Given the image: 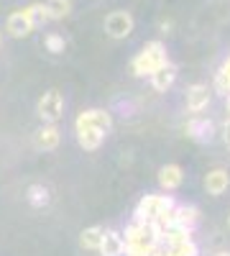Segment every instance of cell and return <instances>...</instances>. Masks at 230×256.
Masks as SVG:
<instances>
[{
    "label": "cell",
    "instance_id": "cell-2",
    "mask_svg": "<svg viewBox=\"0 0 230 256\" xmlns=\"http://www.w3.org/2000/svg\"><path fill=\"white\" fill-rule=\"evenodd\" d=\"M172 205H174L172 198H166V195H146V198H141V202L136 208V223H154L159 212H164Z\"/></svg>",
    "mask_w": 230,
    "mask_h": 256
},
{
    "label": "cell",
    "instance_id": "cell-24",
    "mask_svg": "<svg viewBox=\"0 0 230 256\" xmlns=\"http://www.w3.org/2000/svg\"><path fill=\"white\" fill-rule=\"evenodd\" d=\"M169 28H172L169 20H161V31H164V34H169Z\"/></svg>",
    "mask_w": 230,
    "mask_h": 256
},
{
    "label": "cell",
    "instance_id": "cell-16",
    "mask_svg": "<svg viewBox=\"0 0 230 256\" xmlns=\"http://www.w3.org/2000/svg\"><path fill=\"white\" fill-rule=\"evenodd\" d=\"M102 233H105V228H100V226L85 228V230H82V236H79V246L87 248V251H97L100 244H102Z\"/></svg>",
    "mask_w": 230,
    "mask_h": 256
},
{
    "label": "cell",
    "instance_id": "cell-23",
    "mask_svg": "<svg viewBox=\"0 0 230 256\" xmlns=\"http://www.w3.org/2000/svg\"><path fill=\"white\" fill-rule=\"evenodd\" d=\"M223 141H225V146L230 148V118H228L225 126H223Z\"/></svg>",
    "mask_w": 230,
    "mask_h": 256
},
{
    "label": "cell",
    "instance_id": "cell-27",
    "mask_svg": "<svg viewBox=\"0 0 230 256\" xmlns=\"http://www.w3.org/2000/svg\"><path fill=\"white\" fill-rule=\"evenodd\" d=\"M228 226H230V220H228Z\"/></svg>",
    "mask_w": 230,
    "mask_h": 256
},
{
    "label": "cell",
    "instance_id": "cell-25",
    "mask_svg": "<svg viewBox=\"0 0 230 256\" xmlns=\"http://www.w3.org/2000/svg\"><path fill=\"white\" fill-rule=\"evenodd\" d=\"M225 113H228V118H230V95H228V102H225Z\"/></svg>",
    "mask_w": 230,
    "mask_h": 256
},
{
    "label": "cell",
    "instance_id": "cell-11",
    "mask_svg": "<svg viewBox=\"0 0 230 256\" xmlns=\"http://www.w3.org/2000/svg\"><path fill=\"white\" fill-rule=\"evenodd\" d=\"M182 182H184V169H182L179 164H164V166L159 169V184H161V190L172 192V190H177Z\"/></svg>",
    "mask_w": 230,
    "mask_h": 256
},
{
    "label": "cell",
    "instance_id": "cell-13",
    "mask_svg": "<svg viewBox=\"0 0 230 256\" xmlns=\"http://www.w3.org/2000/svg\"><path fill=\"white\" fill-rule=\"evenodd\" d=\"M74 128H77V141L85 152H95V148H100V144L105 141V134L92 128V126H74Z\"/></svg>",
    "mask_w": 230,
    "mask_h": 256
},
{
    "label": "cell",
    "instance_id": "cell-1",
    "mask_svg": "<svg viewBox=\"0 0 230 256\" xmlns=\"http://www.w3.org/2000/svg\"><path fill=\"white\" fill-rule=\"evenodd\" d=\"M166 62H169V56H166V46L161 44V41H146L143 49L131 62V72L136 77H151Z\"/></svg>",
    "mask_w": 230,
    "mask_h": 256
},
{
    "label": "cell",
    "instance_id": "cell-5",
    "mask_svg": "<svg viewBox=\"0 0 230 256\" xmlns=\"http://www.w3.org/2000/svg\"><path fill=\"white\" fill-rule=\"evenodd\" d=\"M74 126H92V128H97V131H102V134L108 136L110 128H113V118H110L108 110L92 108V110H82V113L77 116Z\"/></svg>",
    "mask_w": 230,
    "mask_h": 256
},
{
    "label": "cell",
    "instance_id": "cell-17",
    "mask_svg": "<svg viewBox=\"0 0 230 256\" xmlns=\"http://www.w3.org/2000/svg\"><path fill=\"white\" fill-rule=\"evenodd\" d=\"M51 20H64L72 13V0H41Z\"/></svg>",
    "mask_w": 230,
    "mask_h": 256
},
{
    "label": "cell",
    "instance_id": "cell-10",
    "mask_svg": "<svg viewBox=\"0 0 230 256\" xmlns=\"http://www.w3.org/2000/svg\"><path fill=\"white\" fill-rule=\"evenodd\" d=\"M59 144H61V134L56 123H46L44 128L36 131V146L41 152H54V148H59Z\"/></svg>",
    "mask_w": 230,
    "mask_h": 256
},
{
    "label": "cell",
    "instance_id": "cell-4",
    "mask_svg": "<svg viewBox=\"0 0 230 256\" xmlns=\"http://www.w3.org/2000/svg\"><path fill=\"white\" fill-rule=\"evenodd\" d=\"M38 116L44 123H56L61 116H64V98L56 90H49L41 95L38 100Z\"/></svg>",
    "mask_w": 230,
    "mask_h": 256
},
{
    "label": "cell",
    "instance_id": "cell-7",
    "mask_svg": "<svg viewBox=\"0 0 230 256\" xmlns=\"http://www.w3.org/2000/svg\"><path fill=\"white\" fill-rule=\"evenodd\" d=\"M230 187V172L228 169H210V172L205 174V190H207V195H213V198H220L223 192Z\"/></svg>",
    "mask_w": 230,
    "mask_h": 256
},
{
    "label": "cell",
    "instance_id": "cell-6",
    "mask_svg": "<svg viewBox=\"0 0 230 256\" xmlns=\"http://www.w3.org/2000/svg\"><path fill=\"white\" fill-rule=\"evenodd\" d=\"M5 31H8L13 38H26V36H31L36 28H33V24L28 20V16L23 13V8H20V10H13V13L8 16Z\"/></svg>",
    "mask_w": 230,
    "mask_h": 256
},
{
    "label": "cell",
    "instance_id": "cell-19",
    "mask_svg": "<svg viewBox=\"0 0 230 256\" xmlns=\"http://www.w3.org/2000/svg\"><path fill=\"white\" fill-rule=\"evenodd\" d=\"M26 198H28V202L33 208H44V205H49V190L44 184H31Z\"/></svg>",
    "mask_w": 230,
    "mask_h": 256
},
{
    "label": "cell",
    "instance_id": "cell-21",
    "mask_svg": "<svg viewBox=\"0 0 230 256\" xmlns=\"http://www.w3.org/2000/svg\"><path fill=\"white\" fill-rule=\"evenodd\" d=\"M166 251H169V256H200V248L192 238L184 241V244H177V246H169Z\"/></svg>",
    "mask_w": 230,
    "mask_h": 256
},
{
    "label": "cell",
    "instance_id": "cell-18",
    "mask_svg": "<svg viewBox=\"0 0 230 256\" xmlns=\"http://www.w3.org/2000/svg\"><path fill=\"white\" fill-rule=\"evenodd\" d=\"M23 13L28 16V20H31V24H33V28H41V26H44V24H49V13H46V8H44V3H41V0H38V3H31V6H26L23 8Z\"/></svg>",
    "mask_w": 230,
    "mask_h": 256
},
{
    "label": "cell",
    "instance_id": "cell-8",
    "mask_svg": "<svg viewBox=\"0 0 230 256\" xmlns=\"http://www.w3.org/2000/svg\"><path fill=\"white\" fill-rule=\"evenodd\" d=\"M207 105H210V90H207V84H192V88H187V110L202 113Z\"/></svg>",
    "mask_w": 230,
    "mask_h": 256
},
{
    "label": "cell",
    "instance_id": "cell-22",
    "mask_svg": "<svg viewBox=\"0 0 230 256\" xmlns=\"http://www.w3.org/2000/svg\"><path fill=\"white\" fill-rule=\"evenodd\" d=\"M44 44H46V49L51 52V54H61L64 52V36H59V34H49L46 38H44Z\"/></svg>",
    "mask_w": 230,
    "mask_h": 256
},
{
    "label": "cell",
    "instance_id": "cell-26",
    "mask_svg": "<svg viewBox=\"0 0 230 256\" xmlns=\"http://www.w3.org/2000/svg\"><path fill=\"white\" fill-rule=\"evenodd\" d=\"M213 256H230V251H218V254H213Z\"/></svg>",
    "mask_w": 230,
    "mask_h": 256
},
{
    "label": "cell",
    "instance_id": "cell-14",
    "mask_svg": "<svg viewBox=\"0 0 230 256\" xmlns=\"http://www.w3.org/2000/svg\"><path fill=\"white\" fill-rule=\"evenodd\" d=\"M197 223H200V210L195 205H174V226L192 230Z\"/></svg>",
    "mask_w": 230,
    "mask_h": 256
},
{
    "label": "cell",
    "instance_id": "cell-15",
    "mask_svg": "<svg viewBox=\"0 0 230 256\" xmlns=\"http://www.w3.org/2000/svg\"><path fill=\"white\" fill-rule=\"evenodd\" d=\"M123 248H125L123 246V236L118 230H105V233H102V244L97 248L102 256H120Z\"/></svg>",
    "mask_w": 230,
    "mask_h": 256
},
{
    "label": "cell",
    "instance_id": "cell-9",
    "mask_svg": "<svg viewBox=\"0 0 230 256\" xmlns=\"http://www.w3.org/2000/svg\"><path fill=\"white\" fill-rule=\"evenodd\" d=\"M177 64H172V62H166V64H161V67L151 74V84H154V90L156 92H166L174 84V80H177Z\"/></svg>",
    "mask_w": 230,
    "mask_h": 256
},
{
    "label": "cell",
    "instance_id": "cell-3",
    "mask_svg": "<svg viewBox=\"0 0 230 256\" xmlns=\"http://www.w3.org/2000/svg\"><path fill=\"white\" fill-rule=\"evenodd\" d=\"M105 34L110 36V38H128L131 34H133V16L128 13V10H113V13H108L105 16Z\"/></svg>",
    "mask_w": 230,
    "mask_h": 256
},
{
    "label": "cell",
    "instance_id": "cell-12",
    "mask_svg": "<svg viewBox=\"0 0 230 256\" xmlns=\"http://www.w3.org/2000/svg\"><path fill=\"white\" fill-rule=\"evenodd\" d=\"M187 136H190L192 141H210L213 138V134H215V126H213V120H207V118H192L190 123H187Z\"/></svg>",
    "mask_w": 230,
    "mask_h": 256
},
{
    "label": "cell",
    "instance_id": "cell-20",
    "mask_svg": "<svg viewBox=\"0 0 230 256\" xmlns=\"http://www.w3.org/2000/svg\"><path fill=\"white\" fill-rule=\"evenodd\" d=\"M215 88H218V92H223V95L230 92V56L223 62V67H220V72H218V77H215Z\"/></svg>",
    "mask_w": 230,
    "mask_h": 256
}]
</instances>
